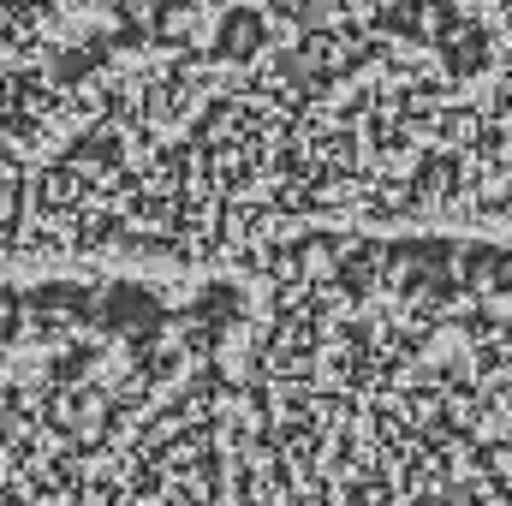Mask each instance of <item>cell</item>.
Returning <instances> with one entry per match:
<instances>
[{"label": "cell", "mask_w": 512, "mask_h": 506, "mask_svg": "<svg viewBox=\"0 0 512 506\" xmlns=\"http://www.w3.org/2000/svg\"><path fill=\"white\" fill-rule=\"evenodd\" d=\"M387 24L405 30L411 42H441V36L453 30V6H447V0H399Z\"/></svg>", "instance_id": "277c9868"}, {"label": "cell", "mask_w": 512, "mask_h": 506, "mask_svg": "<svg viewBox=\"0 0 512 506\" xmlns=\"http://www.w3.org/2000/svg\"><path fill=\"white\" fill-rule=\"evenodd\" d=\"M24 316H30L42 334H54V328H66V322H90V316H96V298H90L84 286L48 280V286L24 292Z\"/></svg>", "instance_id": "7a4b0ae2"}, {"label": "cell", "mask_w": 512, "mask_h": 506, "mask_svg": "<svg viewBox=\"0 0 512 506\" xmlns=\"http://www.w3.org/2000/svg\"><path fill=\"white\" fill-rule=\"evenodd\" d=\"M447 48H453V66H477V60H483V30H477V24H465V42L447 30Z\"/></svg>", "instance_id": "8992f818"}, {"label": "cell", "mask_w": 512, "mask_h": 506, "mask_svg": "<svg viewBox=\"0 0 512 506\" xmlns=\"http://www.w3.org/2000/svg\"><path fill=\"white\" fill-rule=\"evenodd\" d=\"M24 322H30L24 316V292L18 286H0V346H12L24 334Z\"/></svg>", "instance_id": "5b68a950"}, {"label": "cell", "mask_w": 512, "mask_h": 506, "mask_svg": "<svg viewBox=\"0 0 512 506\" xmlns=\"http://www.w3.org/2000/svg\"><path fill=\"white\" fill-rule=\"evenodd\" d=\"M262 42H268V24H262V12H251V6H233V12H221V30H215V54H221V60H251Z\"/></svg>", "instance_id": "3957f363"}, {"label": "cell", "mask_w": 512, "mask_h": 506, "mask_svg": "<svg viewBox=\"0 0 512 506\" xmlns=\"http://www.w3.org/2000/svg\"><path fill=\"white\" fill-rule=\"evenodd\" d=\"M161 316H167V310H161V298H155L149 286H126V280H120V286H108V292L96 298V316H90V322H96L102 334L143 340V334L161 328Z\"/></svg>", "instance_id": "6da1fadb"}]
</instances>
